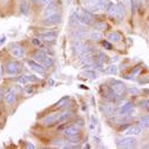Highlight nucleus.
<instances>
[{
  "label": "nucleus",
  "mask_w": 149,
  "mask_h": 149,
  "mask_svg": "<svg viewBox=\"0 0 149 149\" xmlns=\"http://www.w3.org/2000/svg\"><path fill=\"white\" fill-rule=\"evenodd\" d=\"M110 85H111L110 88L113 89L116 93V95L121 99L123 96L125 92H126V85L122 81H119V80H111L110 81Z\"/></svg>",
  "instance_id": "obj_1"
},
{
  "label": "nucleus",
  "mask_w": 149,
  "mask_h": 149,
  "mask_svg": "<svg viewBox=\"0 0 149 149\" xmlns=\"http://www.w3.org/2000/svg\"><path fill=\"white\" fill-rule=\"evenodd\" d=\"M6 70H7V74H10V75H18L21 72V65L15 61H10L6 66Z\"/></svg>",
  "instance_id": "obj_2"
},
{
  "label": "nucleus",
  "mask_w": 149,
  "mask_h": 149,
  "mask_svg": "<svg viewBox=\"0 0 149 149\" xmlns=\"http://www.w3.org/2000/svg\"><path fill=\"white\" fill-rule=\"evenodd\" d=\"M135 144H136V140L134 137H132L130 135L128 137H123L118 141V146L120 148H133V147H135Z\"/></svg>",
  "instance_id": "obj_3"
},
{
  "label": "nucleus",
  "mask_w": 149,
  "mask_h": 149,
  "mask_svg": "<svg viewBox=\"0 0 149 149\" xmlns=\"http://www.w3.org/2000/svg\"><path fill=\"white\" fill-rule=\"evenodd\" d=\"M80 61H81L82 65H86L87 67L93 66L94 65V55H93V53L89 52V51L82 53L81 54V58H80Z\"/></svg>",
  "instance_id": "obj_4"
},
{
  "label": "nucleus",
  "mask_w": 149,
  "mask_h": 149,
  "mask_svg": "<svg viewBox=\"0 0 149 149\" xmlns=\"http://www.w3.org/2000/svg\"><path fill=\"white\" fill-rule=\"evenodd\" d=\"M59 22H61V14L60 13H53L48 17H46V19L44 20V24L47 26H52V25H58Z\"/></svg>",
  "instance_id": "obj_5"
},
{
  "label": "nucleus",
  "mask_w": 149,
  "mask_h": 149,
  "mask_svg": "<svg viewBox=\"0 0 149 149\" xmlns=\"http://www.w3.org/2000/svg\"><path fill=\"white\" fill-rule=\"evenodd\" d=\"M27 63H28V66L33 69V70H35L36 73H39L40 75H45V67L42 66V63H40V62H38V61H35V60H28L27 61Z\"/></svg>",
  "instance_id": "obj_6"
},
{
  "label": "nucleus",
  "mask_w": 149,
  "mask_h": 149,
  "mask_svg": "<svg viewBox=\"0 0 149 149\" xmlns=\"http://www.w3.org/2000/svg\"><path fill=\"white\" fill-rule=\"evenodd\" d=\"M11 53L14 58L17 59H22L25 56V49L20 46V45H17V44H13L12 45V48H11Z\"/></svg>",
  "instance_id": "obj_7"
},
{
  "label": "nucleus",
  "mask_w": 149,
  "mask_h": 149,
  "mask_svg": "<svg viewBox=\"0 0 149 149\" xmlns=\"http://www.w3.org/2000/svg\"><path fill=\"white\" fill-rule=\"evenodd\" d=\"M94 15L89 12V11H84L82 12V15H81V22L85 24V25H94Z\"/></svg>",
  "instance_id": "obj_8"
},
{
  "label": "nucleus",
  "mask_w": 149,
  "mask_h": 149,
  "mask_svg": "<svg viewBox=\"0 0 149 149\" xmlns=\"http://www.w3.org/2000/svg\"><path fill=\"white\" fill-rule=\"evenodd\" d=\"M63 134L69 137V136H74V135H79L80 134V127L77 126V125H72V126H68L65 130H63Z\"/></svg>",
  "instance_id": "obj_9"
},
{
  "label": "nucleus",
  "mask_w": 149,
  "mask_h": 149,
  "mask_svg": "<svg viewBox=\"0 0 149 149\" xmlns=\"http://www.w3.org/2000/svg\"><path fill=\"white\" fill-rule=\"evenodd\" d=\"M58 119H59V115L58 114H51V115H48L47 118H45L44 119V121H42V123H44V126H48V127H51V126H54L55 123H58Z\"/></svg>",
  "instance_id": "obj_10"
},
{
  "label": "nucleus",
  "mask_w": 149,
  "mask_h": 149,
  "mask_svg": "<svg viewBox=\"0 0 149 149\" xmlns=\"http://www.w3.org/2000/svg\"><path fill=\"white\" fill-rule=\"evenodd\" d=\"M5 102H6L8 106L14 104V103L17 102V94H15V92H13V91L8 92V93L5 95Z\"/></svg>",
  "instance_id": "obj_11"
},
{
  "label": "nucleus",
  "mask_w": 149,
  "mask_h": 149,
  "mask_svg": "<svg viewBox=\"0 0 149 149\" xmlns=\"http://www.w3.org/2000/svg\"><path fill=\"white\" fill-rule=\"evenodd\" d=\"M134 107V103L133 102H127L126 104H123L122 107H120V109L118 110V114L119 115H126L127 113L132 110V108Z\"/></svg>",
  "instance_id": "obj_12"
},
{
  "label": "nucleus",
  "mask_w": 149,
  "mask_h": 149,
  "mask_svg": "<svg viewBox=\"0 0 149 149\" xmlns=\"http://www.w3.org/2000/svg\"><path fill=\"white\" fill-rule=\"evenodd\" d=\"M142 133V128L140 127V126H133V127H130L129 129H127L126 130V135H130V136H136V135H140Z\"/></svg>",
  "instance_id": "obj_13"
},
{
  "label": "nucleus",
  "mask_w": 149,
  "mask_h": 149,
  "mask_svg": "<svg viewBox=\"0 0 149 149\" xmlns=\"http://www.w3.org/2000/svg\"><path fill=\"white\" fill-rule=\"evenodd\" d=\"M56 12H58V6L52 3V4L47 5L46 10L44 11V15H45V17H48V15H51V14H53V13H56Z\"/></svg>",
  "instance_id": "obj_14"
},
{
  "label": "nucleus",
  "mask_w": 149,
  "mask_h": 149,
  "mask_svg": "<svg viewBox=\"0 0 149 149\" xmlns=\"http://www.w3.org/2000/svg\"><path fill=\"white\" fill-rule=\"evenodd\" d=\"M40 36L46 41H53L56 38V33L55 32H45V33H41Z\"/></svg>",
  "instance_id": "obj_15"
},
{
  "label": "nucleus",
  "mask_w": 149,
  "mask_h": 149,
  "mask_svg": "<svg viewBox=\"0 0 149 149\" xmlns=\"http://www.w3.org/2000/svg\"><path fill=\"white\" fill-rule=\"evenodd\" d=\"M47 56V54L44 52V51H38V52H35L34 53V55H33V60H35V61H38V62H42L44 61V59Z\"/></svg>",
  "instance_id": "obj_16"
},
{
  "label": "nucleus",
  "mask_w": 149,
  "mask_h": 149,
  "mask_svg": "<svg viewBox=\"0 0 149 149\" xmlns=\"http://www.w3.org/2000/svg\"><path fill=\"white\" fill-rule=\"evenodd\" d=\"M108 39L110 42H119L121 40V35L118 33V32H113L108 35Z\"/></svg>",
  "instance_id": "obj_17"
},
{
  "label": "nucleus",
  "mask_w": 149,
  "mask_h": 149,
  "mask_svg": "<svg viewBox=\"0 0 149 149\" xmlns=\"http://www.w3.org/2000/svg\"><path fill=\"white\" fill-rule=\"evenodd\" d=\"M107 12H108L109 15L115 17L116 13H118V5H115V4H109L108 7H107Z\"/></svg>",
  "instance_id": "obj_18"
},
{
  "label": "nucleus",
  "mask_w": 149,
  "mask_h": 149,
  "mask_svg": "<svg viewBox=\"0 0 149 149\" xmlns=\"http://www.w3.org/2000/svg\"><path fill=\"white\" fill-rule=\"evenodd\" d=\"M140 127L141 128H149V114L143 115L140 119Z\"/></svg>",
  "instance_id": "obj_19"
},
{
  "label": "nucleus",
  "mask_w": 149,
  "mask_h": 149,
  "mask_svg": "<svg viewBox=\"0 0 149 149\" xmlns=\"http://www.w3.org/2000/svg\"><path fill=\"white\" fill-rule=\"evenodd\" d=\"M20 10H21V13L24 15H27L28 14V11H29V4L27 0H22V3L20 5Z\"/></svg>",
  "instance_id": "obj_20"
},
{
  "label": "nucleus",
  "mask_w": 149,
  "mask_h": 149,
  "mask_svg": "<svg viewBox=\"0 0 149 149\" xmlns=\"http://www.w3.org/2000/svg\"><path fill=\"white\" fill-rule=\"evenodd\" d=\"M96 5L100 11H104L109 5V0H96Z\"/></svg>",
  "instance_id": "obj_21"
},
{
  "label": "nucleus",
  "mask_w": 149,
  "mask_h": 149,
  "mask_svg": "<svg viewBox=\"0 0 149 149\" xmlns=\"http://www.w3.org/2000/svg\"><path fill=\"white\" fill-rule=\"evenodd\" d=\"M73 115V113H72V111H63V113L59 116V119H58V122H65V121H67L70 116Z\"/></svg>",
  "instance_id": "obj_22"
},
{
  "label": "nucleus",
  "mask_w": 149,
  "mask_h": 149,
  "mask_svg": "<svg viewBox=\"0 0 149 149\" xmlns=\"http://www.w3.org/2000/svg\"><path fill=\"white\" fill-rule=\"evenodd\" d=\"M115 17H116L119 20H122V19L125 18V7H123L122 4H119V5H118V13H116Z\"/></svg>",
  "instance_id": "obj_23"
},
{
  "label": "nucleus",
  "mask_w": 149,
  "mask_h": 149,
  "mask_svg": "<svg viewBox=\"0 0 149 149\" xmlns=\"http://www.w3.org/2000/svg\"><path fill=\"white\" fill-rule=\"evenodd\" d=\"M89 38H91V40L97 42V41H101V39L103 38V36H102V34H101L100 32H93V33H91Z\"/></svg>",
  "instance_id": "obj_24"
},
{
  "label": "nucleus",
  "mask_w": 149,
  "mask_h": 149,
  "mask_svg": "<svg viewBox=\"0 0 149 149\" xmlns=\"http://www.w3.org/2000/svg\"><path fill=\"white\" fill-rule=\"evenodd\" d=\"M42 63V66L45 67V68H51L52 66H53V63H54V61H53V59L51 58V56H46L45 59H44V61L41 62Z\"/></svg>",
  "instance_id": "obj_25"
},
{
  "label": "nucleus",
  "mask_w": 149,
  "mask_h": 149,
  "mask_svg": "<svg viewBox=\"0 0 149 149\" xmlns=\"http://www.w3.org/2000/svg\"><path fill=\"white\" fill-rule=\"evenodd\" d=\"M102 109H103V113L106 115H111V114L114 113V107L111 106V104H104Z\"/></svg>",
  "instance_id": "obj_26"
},
{
  "label": "nucleus",
  "mask_w": 149,
  "mask_h": 149,
  "mask_svg": "<svg viewBox=\"0 0 149 149\" xmlns=\"http://www.w3.org/2000/svg\"><path fill=\"white\" fill-rule=\"evenodd\" d=\"M94 27L99 31H104L107 28V24L104 21H99V22H95L94 24Z\"/></svg>",
  "instance_id": "obj_27"
},
{
  "label": "nucleus",
  "mask_w": 149,
  "mask_h": 149,
  "mask_svg": "<svg viewBox=\"0 0 149 149\" xmlns=\"http://www.w3.org/2000/svg\"><path fill=\"white\" fill-rule=\"evenodd\" d=\"M106 73H107V74H113V75H114V74L118 73V67H116L115 65H111V66H109V67L106 69Z\"/></svg>",
  "instance_id": "obj_28"
},
{
  "label": "nucleus",
  "mask_w": 149,
  "mask_h": 149,
  "mask_svg": "<svg viewBox=\"0 0 149 149\" xmlns=\"http://www.w3.org/2000/svg\"><path fill=\"white\" fill-rule=\"evenodd\" d=\"M85 75L91 78V79H96L97 78V74L94 70H85Z\"/></svg>",
  "instance_id": "obj_29"
},
{
  "label": "nucleus",
  "mask_w": 149,
  "mask_h": 149,
  "mask_svg": "<svg viewBox=\"0 0 149 149\" xmlns=\"http://www.w3.org/2000/svg\"><path fill=\"white\" fill-rule=\"evenodd\" d=\"M141 108H143V109H146V110H149V100H143V101H141Z\"/></svg>",
  "instance_id": "obj_30"
},
{
  "label": "nucleus",
  "mask_w": 149,
  "mask_h": 149,
  "mask_svg": "<svg viewBox=\"0 0 149 149\" xmlns=\"http://www.w3.org/2000/svg\"><path fill=\"white\" fill-rule=\"evenodd\" d=\"M107 60V55L103 53V52H101L100 54H99V62H101V63H103L104 61Z\"/></svg>",
  "instance_id": "obj_31"
},
{
  "label": "nucleus",
  "mask_w": 149,
  "mask_h": 149,
  "mask_svg": "<svg viewBox=\"0 0 149 149\" xmlns=\"http://www.w3.org/2000/svg\"><path fill=\"white\" fill-rule=\"evenodd\" d=\"M24 77L27 79V81H28V82H35V81H36V78H34L33 75H28V74H25Z\"/></svg>",
  "instance_id": "obj_32"
},
{
  "label": "nucleus",
  "mask_w": 149,
  "mask_h": 149,
  "mask_svg": "<svg viewBox=\"0 0 149 149\" xmlns=\"http://www.w3.org/2000/svg\"><path fill=\"white\" fill-rule=\"evenodd\" d=\"M18 82H19V84H21V85H25V84H27L28 81H27V79L22 75V77H20V78L18 79Z\"/></svg>",
  "instance_id": "obj_33"
},
{
  "label": "nucleus",
  "mask_w": 149,
  "mask_h": 149,
  "mask_svg": "<svg viewBox=\"0 0 149 149\" xmlns=\"http://www.w3.org/2000/svg\"><path fill=\"white\" fill-rule=\"evenodd\" d=\"M102 45H103V47H106L107 49H111V44H110V42H108V41H102Z\"/></svg>",
  "instance_id": "obj_34"
},
{
  "label": "nucleus",
  "mask_w": 149,
  "mask_h": 149,
  "mask_svg": "<svg viewBox=\"0 0 149 149\" xmlns=\"http://www.w3.org/2000/svg\"><path fill=\"white\" fill-rule=\"evenodd\" d=\"M33 44L35 45V46H40V47H42V44H41V41L39 40V39H33Z\"/></svg>",
  "instance_id": "obj_35"
},
{
  "label": "nucleus",
  "mask_w": 149,
  "mask_h": 149,
  "mask_svg": "<svg viewBox=\"0 0 149 149\" xmlns=\"http://www.w3.org/2000/svg\"><path fill=\"white\" fill-rule=\"evenodd\" d=\"M40 3L42 5H45V6H47V5H49V4L53 3V0H40Z\"/></svg>",
  "instance_id": "obj_36"
},
{
  "label": "nucleus",
  "mask_w": 149,
  "mask_h": 149,
  "mask_svg": "<svg viewBox=\"0 0 149 149\" xmlns=\"http://www.w3.org/2000/svg\"><path fill=\"white\" fill-rule=\"evenodd\" d=\"M132 11L133 12L136 11V3H135V0H132Z\"/></svg>",
  "instance_id": "obj_37"
},
{
  "label": "nucleus",
  "mask_w": 149,
  "mask_h": 149,
  "mask_svg": "<svg viewBox=\"0 0 149 149\" xmlns=\"http://www.w3.org/2000/svg\"><path fill=\"white\" fill-rule=\"evenodd\" d=\"M129 92H130V93H134V94H137V93H139V91H137L136 88H130Z\"/></svg>",
  "instance_id": "obj_38"
},
{
  "label": "nucleus",
  "mask_w": 149,
  "mask_h": 149,
  "mask_svg": "<svg viewBox=\"0 0 149 149\" xmlns=\"http://www.w3.org/2000/svg\"><path fill=\"white\" fill-rule=\"evenodd\" d=\"M32 1H33V4H34V5H38V4L40 3V0H32Z\"/></svg>",
  "instance_id": "obj_39"
},
{
  "label": "nucleus",
  "mask_w": 149,
  "mask_h": 149,
  "mask_svg": "<svg viewBox=\"0 0 149 149\" xmlns=\"http://www.w3.org/2000/svg\"><path fill=\"white\" fill-rule=\"evenodd\" d=\"M127 127H128V125H125V126H122V127H121V130H122V129H126Z\"/></svg>",
  "instance_id": "obj_40"
},
{
  "label": "nucleus",
  "mask_w": 149,
  "mask_h": 149,
  "mask_svg": "<svg viewBox=\"0 0 149 149\" xmlns=\"http://www.w3.org/2000/svg\"><path fill=\"white\" fill-rule=\"evenodd\" d=\"M27 148H34V146L33 144H27Z\"/></svg>",
  "instance_id": "obj_41"
},
{
  "label": "nucleus",
  "mask_w": 149,
  "mask_h": 149,
  "mask_svg": "<svg viewBox=\"0 0 149 149\" xmlns=\"http://www.w3.org/2000/svg\"><path fill=\"white\" fill-rule=\"evenodd\" d=\"M4 42H5V38H3V40H0V45L4 44Z\"/></svg>",
  "instance_id": "obj_42"
},
{
  "label": "nucleus",
  "mask_w": 149,
  "mask_h": 149,
  "mask_svg": "<svg viewBox=\"0 0 149 149\" xmlns=\"http://www.w3.org/2000/svg\"><path fill=\"white\" fill-rule=\"evenodd\" d=\"M0 1H1V3H6V1H7V0H0Z\"/></svg>",
  "instance_id": "obj_43"
},
{
  "label": "nucleus",
  "mask_w": 149,
  "mask_h": 149,
  "mask_svg": "<svg viewBox=\"0 0 149 149\" xmlns=\"http://www.w3.org/2000/svg\"><path fill=\"white\" fill-rule=\"evenodd\" d=\"M144 92H146V93H149V89H144Z\"/></svg>",
  "instance_id": "obj_44"
},
{
  "label": "nucleus",
  "mask_w": 149,
  "mask_h": 149,
  "mask_svg": "<svg viewBox=\"0 0 149 149\" xmlns=\"http://www.w3.org/2000/svg\"><path fill=\"white\" fill-rule=\"evenodd\" d=\"M0 114H1V110H0Z\"/></svg>",
  "instance_id": "obj_45"
},
{
  "label": "nucleus",
  "mask_w": 149,
  "mask_h": 149,
  "mask_svg": "<svg viewBox=\"0 0 149 149\" xmlns=\"http://www.w3.org/2000/svg\"><path fill=\"white\" fill-rule=\"evenodd\" d=\"M141 1H144V0H141Z\"/></svg>",
  "instance_id": "obj_46"
},
{
  "label": "nucleus",
  "mask_w": 149,
  "mask_h": 149,
  "mask_svg": "<svg viewBox=\"0 0 149 149\" xmlns=\"http://www.w3.org/2000/svg\"><path fill=\"white\" fill-rule=\"evenodd\" d=\"M148 1H149V0H148Z\"/></svg>",
  "instance_id": "obj_47"
}]
</instances>
